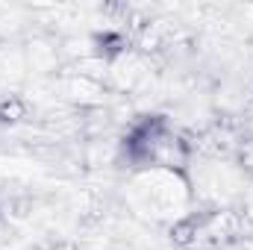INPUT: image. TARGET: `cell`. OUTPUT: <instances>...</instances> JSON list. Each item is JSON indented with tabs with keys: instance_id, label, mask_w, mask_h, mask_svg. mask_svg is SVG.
Masks as SVG:
<instances>
[{
	"instance_id": "1",
	"label": "cell",
	"mask_w": 253,
	"mask_h": 250,
	"mask_svg": "<svg viewBox=\"0 0 253 250\" xmlns=\"http://www.w3.org/2000/svg\"><path fill=\"white\" fill-rule=\"evenodd\" d=\"M168 144V124L162 115H147L124 135V156L135 165H147Z\"/></svg>"
}]
</instances>
